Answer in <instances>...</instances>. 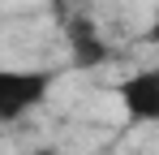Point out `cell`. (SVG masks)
<instances>
[{"mask_svg": "<svg viewBox=\"0 0 159 155\" xmlns=\"http://www.w3.org/2000/svg\"><path fill=\"white\" fill-rule=\"evenodd\" d=\"M52 91V73L43 69H0V121H17L39 108Z\"/></svg>", "mask_w": 159, "mask_h": 155, "instance_id": "cell-1", "label": "cell"}, {"mask_svg": "<svg viewBox=\"0 0 159 155\" xmlns=\"http://www.w3.org/2000/svg\"><path fill=\"white\" fill-rule=\"evenodd\" d=\"M120 99L129 108L133 121H159V73L155 69H142L120 82Z\"/></svg>", "mask_w": 159, "mask_h": 155, "instance_id": "cell-2", "label": "cell"}, {"mask_svg": "<svg viewBox=\"0 0 159 155\" xmlns=\"http://www.w3.org/2000/svg\"><path fill=\"white\" fill-rule=\"evenodd\" d=\"M69 48H73V65L78 69H95V65L107 60V48H103V39H99L90 17H73L69 22Z\"/></svg>", "mask_w": 159, "mask_h": 155, "instance_id": "cell-3", "label": "cell"}, {"mask_svg": "<svg viewBox=\"0 0 159 155\" xmlns=\"http://www.w3.org/2000/svg\"><path fill=\"white\" fill-rule=\"evenodd\" d=\"M30 155H56V147H43V151H30Z\"/></svg>", "mask_w": 159, "mask_h": 155, "instance_id": "cell-4", "label": "cell"}]
</instances>
